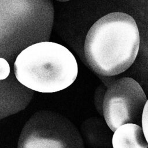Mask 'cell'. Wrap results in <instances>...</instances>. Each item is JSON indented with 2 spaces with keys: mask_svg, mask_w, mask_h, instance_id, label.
Listing matches in <instances>:
<instances>
[{
  "mask_svg": "<svg viewBox=\"0 0 148 148\" xmlns=\"http://www.w3.org/2000/svg\"><path fill=\"white\" fill-rule=\"evenodd\" d=\"M140 43L134 18L128 14L113 12L97 21L88 31L84 55L89 66L105 76L119 75L134 62Z\"/></svg>",
  "mask_w": 148,
  "mask_h": 148,
  "instance_id": "6da1fadb",
  "label": "cell"
},
{
  "mask_svg": "<svg viewBox=\"0 0 148 148\" xmlns=\"http://www.w3.org/2000/svg\"><path fill=\"white\" fill-rule=\"evenodd\" d=\"M14 72L17 80L27 88L52 93L65 89L74 82L78 66L67 48L47 41L23 50L15 60Z\"/></svg>",
  "mask_w": 148,
  "mask_h": 148,
  "instance_id": "7a4b0ae2",
  "label": "cell"
},
{
  "mask_svg": "<svg viewBox=\"0 0 148 148\" xmlns=\"http://www.w3.org/2000/svg\"><path fill=\"white\" fill-rule=\"evenodd\" d=\"M17 148H84L79 130L68 118L50 110L35 112L24 125Z\"/></svg>",
  "mask_w": 148,
  "mask_h": 148,
  "instance_id": "3957f363",
  "label": "cell"
},
{
  "mask_svg": "<svg viewBox=\"0 0 148 148\" xmlns=\"http://www.w3.org/2000/svg\"><path fill=\"white\" fill-rule=\"evenodd\" d=\"M147 102L143 90L134 79L117 80L108 88L103 98V114L108 126L114 132L127 123L140 125Z\"/></svg>",
  "mask_w": 148,
  "mask_h": 148,
  "instance_id": "277c9868",
  "label": "cell"
},
{
  "mask_svg": "<svg viewBox=\"0 0 148 148\" xmlns=\"http://www.w3.org/2000/svg\"><path fill=\"white\" fill-rule=\"evenodd\" d=\"M113 148H147L142 128L136 124L127 123L119 127L112 137Z\"/></svg>",
  "mask_w": 148,
  "mask_h": 148,
  "instance_id": "5b68a950",
  "label": "cell"
},
{
  "mask_svg": "<svg viewBox=\"0 0 148 148\" xmlns=\"http://www.w3.org/2000/svg\"><path fill=\"white\" fill-rule=\"evenodd\" d=\"M10 73V66L8 61L0 58V80H4L9 76Z\"/></svg>",
  "mask_w": 148,
  "mask_h": 148,
  "instance_id": "8992f818",
  "label": "cell"
},
{
  "mask_svg": "<svg viewBox=\"0 0 148 148\" xmlns=\"http://www.w3.org/2000/svg\"><path fill=\"white\" fill-rule=\"evenodd\" d=\"M147 102L145 103V107L143 108V110L142 112V120H141V123H142V127H143V131L145 135V136L146 139H147Z\"/></svg>",
  "mask_w": 148,
  "mask_h": 148,
  "instance_id": "52a82bcc",
  "label": "cell"
},
{
  "mask_svg": "<svg viewBox=\"0 0 148 148\" xmlns=\"http://www.w3.org/2000/svg\"><path fill=\"white\" fill-rule=\"evenodd\" d=\"M58 1H60V2H66V1H68L69 0H57Z\"/></svg>",
  "mask_w": 148,
  "mask_h": 148,
  "instance_id": "ba28073f",
  "label": "cell"
}]
</instances>
